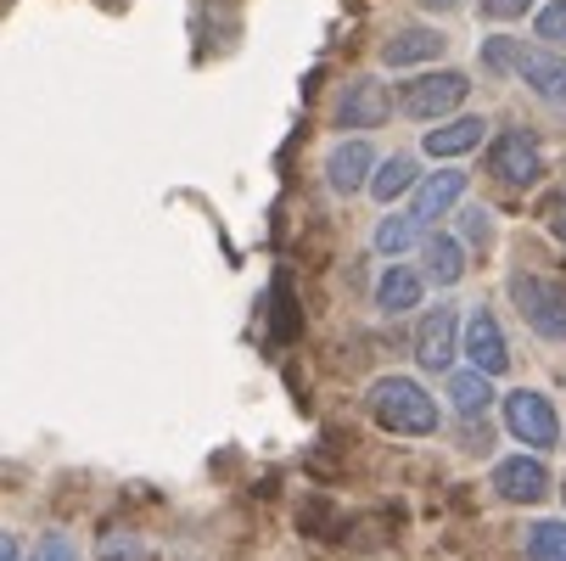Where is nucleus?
<instances>
[{"instance_id": "nucleus-1", "label": "nucleus", "mask_w": 566, "mask_h": 561, "mask_svg": "<svg viewBox=\"0 0 566 561\" xmlns=\"http://www.w3.org/2000/svg\"><path fill=\"white\" fill-rule=\"evenodd\" d=\"M365 416L392 433V438H432L443 427V411L438 398L416 382V376H376L365 387Z\"/></svg>"}, {"instance_id": "nucleus-2", "label": "nucleus", "mask_w": 566, "mask_h": 561, "mask_svg": "<svg viewBox=\"0 0 566 561\" xmlns=\"http://www.w3.org/2000/svg\"><path fill=\"white\" fill-rule=\"evenodd\" d=\"M471 96V73L460 67H427V73H410L398 91V113L416 118V124H443L465 107Z\"/></svg>"}, {"instance_id": "nucleus-3", "label": "nucleus", "mask_w": 566, "mask_h": 561, "mask_svg": "<svg viewBox=\"0 0 566 561\" xmlns=\"http://www.w3.org/2000/svg\"><path fill=\"white\" fill-rule=\"evenodd\" d=\"M505 298H511V309L527 320V332H533L538 343H566V287H560V281L522 270V276L505 281Z\"/></svg>"}, {"instance_id": "nucleus-4", "label": "nucleus", "mask_w": 566, "mask_h": 561, "mask_svg": "<svg viewBox=\"0 0 566 561\" xmlns=\"http://www.w3.org/2000/svg\"><path fill=\"white\" fill-rule=\"evenodd\" d=\"M500 411H505V433L522 444V449H538L549 455L560 444V411H555V398L538 393V387H511L500 398Z\"/></svg>"}, {"instance_id": "nucleus-5", "label": "nucleus", "mask_w": 566, "mask_h": 561, "mask_svg": "<svg viewBox=\"0 0 566 561\" xmlns=\"http://www.w3.org/2000/svg\"><path fill=\"white\" fill-rule=\"evenodd\" d=\"M460 354H465V314L454 303L421 309V320H416V365L427 376H449Z\"/></svg>"}, {"instance_id": "nucleus-6", "label": "nucleus", "mask_w": 566, "mask_h": 561, "mask_svg": "<svg viewBox=\"0 0 566 561\" xmlns=\"http://www.w3.org/2000/svg\"><path fill=\"white\" fill-rule=\"evenodd\" d=\"M489 175L500 186H511V191H533L544 180V146H538V135L522 129V124L500 129L494 146H489Z\"/></svg>"}, {"instance_id": "nucleus-7", "label": "nucleus", "mask_w": 566, "mask_h": 561, "mask_svg": "<svg viewBox=\"0 0 566 561\" xmlns=\"http://www.w3.org/2000/svg\"><path fill=\"white\" fill-rule=\"evenodd\" d=\"M392 107H398V96L381 85V79H354V85H343V96L332 107V129L370 135V129H381L392 118Z\"/></svg>"}, {"instance_id": "nucleus-8", "label": "nucleus", "mask_w": 566, "mask_h": 561, "mask_svg": "<svg viewBox=\"0 0 566 561\" xmlns=\"http://www.w3.org/2000/svg\"><path fill=\"white\" fill-rule=\"evenodd\" d=\"M494 500H505V506H538V500H549V466H544V455L538 449H522V455H505V460H494Z\"/></svg>"}, {"instance_id": "nucleus-9", "label": "nucleus", "mask_w": 566, "mask_h": 561, "mask_svg": "<svg viewBox=\"0 0 566 561\" xmlns=\"http://www.w3.org/2000/svg\"><path fill=\"white\" fill-rule=\"evenodd\" d=\"M465 365L489 371V376H505L511 371V337L494 320V303H476L465 314Z\"/></svg>"}, {"instance_id": "nucleus-10", "label": "nucleus", "mask_w": 566, "mask_h": 561, "mask_svg": "<svg viewBox=\"0 0 566 561\" xmlns=\"http://www.w3.org/2000/svg\"><path fill=\"white\" fill-rule=\"evenodd\" d=\"M376 146L365 141V135H348V141H337L332 152H326V186L337 191V197H354L359 186L370 191V180H376Z\"/></svg>"}, {"instance_id": "nucleus-11", "label": "nucleus", "mask_w": 566, "mask_h": 561, "mask_svg": "<svg viewBox=\"0 0 566 561\" xmlns=\"http://www.w3.org/2000/svg\"><path fill=\"white\" fill-rule=\"evenodd\" d=\"M427 270L410 259H387V270L376 276V309L381 314H416L427 303Z\"/></svg>"}, {"instance_id": "nucleus-12", "label": "nucleus", "mask_w": 566, "mask_h": 561, "mask_svg": "<svg viewBox=\"0 0 566 561\" xmlns=\"http://www.w3.org/2000/svg\"><path fill=\"white\" fill-rule=\"evenodd\" d=\"M465 169H454V164H443V169H432V175H421V186L410 191V214L421 219V225H438V219H449L460 202H465Z\"/></svg>"}, {"instance_id": "nucleus-13", "label": "nucleus", "mask_w": 566, "mask_h": 561, "mask_svg": "<svg viewBox=\"0 0 566 561\" xmlns=\"http://www.w3.org/2000/svg\"><path fill=\"white\" fill-rule=\"evenodd\" d=\"M416 264L427 270L432 287L454 292V287L465 281V270H471V248H465V236H454V230H427V242H421V259H416Z\"/></svg>"}, {"instance_id": "nucleus-14", "label": "nucleus", "mask_w": 566, "mask_h": 561, "mask_svg": "<svg viewBox=\"0 0 566 561\" xmlns=\"http://www.w3.org/2000/svg\"><path fill=\"white\" fill-rule=\"evenodd\" d=\"M449 51V34H438V29H427V23H410V29H392L387 40H381V67H432L438 56Z\"/></svg>"}, {"instance_id": "nucleus-15", "label": "nucleus", "mask_w": 566, "mask_h": 561, "mask_svg": "<svg viewBox=\"0 0 566 561\" xmlns=\"http://www.w3.org/2000/svg\"><path fill=\"white\" fill-rule=\"evenodd\" d=\"M482 141H489V118H476V113H454V118H443V124H432V129H427L421 152H427V157H438V164H460V157H465V152H476Z\"/></svg>"}, {"instance_id": "nucleus-16", "label": "nucleus", "mask_w": 566, "mask_h": 561, "mask_svg": "<svg viewBox=\"0 0 566 561\" xmlns=\"http://www.w3.org/2000/svg\"><path fill=\"white\" fill-rule=\"evenodd\" d=\"M516 79L538 96V102H549V107H566V51L560 45H527L522 51V67H516Z\"/></svg>"}, {"instance_id": "nucleus-17", "label": "nucleus", "mask_w": 566, "mask_h": 561, "mask_svg": "<svg viewBox=\"0 0 566 561\" xmlns=\"http://www.w3.org/2000/svg\"><path fill=\"white\" fill-rule=\"evenodd\" d=\"M449 411L465 416V422L489 416V411H494V376H489V371H476V365L449 371Z\"/></svg>"}, {"instance_id": "nucleus-18", "label": "nucleus", "mask_w": 566, "mask_h": 561, "mask_svg": "<svg viewBox=\"0 0 566 561\" xmlns=\"http://www.w3.org/2000/svg\"><path fill=\"white\" fill-rule=\"evenodd\" d=\"M421 242H427V225L403 208V214H387L381 225H376V236H370V248L381 253V259H410V253H421Z\"/></svg>"}, {"instance_id": "nucleus-19", "label": "nucleus", "mask_w": 566, "mask_h": 561, "mask_svg": "<svg viewBox=\"0 0 566 561\" xmlns=\"http://www.w3.org/2000/svg\"><path fill=\"white\" fill-rule=\"evenodd\" d=\"M421 186V164L410 152H392V157H381L376 164V180H370V197L376 202H398L403 191H416Z\"/></svg>"}, {"instance_id": "nucleus-20", "label": "nucleus", "mask_w": 566, "mask_h": 561, "mask_svg": "<svg viewBox=\"0 0 566 561\" xmlns=\"http://www.w3.org/2000/svg\"><path fill=\"white\" fill-rule=\"evenodd\" d=\"M522 555L527 561H566V522L560 517H538L522 533Z\"/></svg>"}, {"instance_id": "nucleus-21", "label": "nucleus", "mask_w": 566, "mask_h": 561, "mask_svg": "<svg viewBox=\"0 0 566 561\" xmlns=\"http://www.w3.org/2000/svg\"><path fill=\"white\" fill-rule=\"evenodd\" d=\"M522 40H511V34H489L482 40V51H476V62L489 67L494 79H516V67H522Z\"/></svg>"}, {"instance_id": "nucleus-22", "label": "nucleus", "mask_w": 566, "mask_h": 561, "mask_svg": "<svg viewBox=\"0 0 566 561\" xmlns=\"http://www.w3.org/2000/svg\"><path fill=\"white\" fill-rule=\"evenodd\" d=\"M533 34H538V45L566 51V0H544V7L533 12Z\"/></svg>"}, {"instance_id": "nucleus-23", "label": "nucleus", "mask_w": 566, "mask_h": 561, "mask_svg": "<svg viewBox=\"0 0 566 561\" xmlns=\"http://www.w3.org/2000/svg\"><path fill=\"white\" fill-rule=\"evenodd\" d=\"M96 561H157V550L146 544V539H129V533H113L102 550H96Z\"/></svg>"}, {"instance_id": "nucleus-24", "label": "nucleus", "mask_w": 566, "mask_h": 561, "mask_svg": "<svg viewBox=\"0 0 566 561\" xmlns=\"http://www.w3.org/2000/svg\"><path fill=\"white\" fill-rule=\"evenodd\" d=\"M29 561H85V550H78L62 528H51V533H40V544H34Z\"/></svg>"}, {"instance_id": "nucleus-25", "label": "nucleus", "mask_w": 566, "mask_h": 561, "mask_svg": "<svg viewBox=\"0 0 566 561\" xmlns=\"http://www.w3.org/2000/svg\"><path fill=\"white\" fill-rule=\"evenodd\" d=\"M544 7V0H482V18H489V23H516V18H527V12H538Z\"/></svg>"}, {"instance_id": "nucleus-26", "label": "nucleus", "mask_w": 566, "mask_h": 561, "mask_svg": "<svg viewBox=\"0 0 566 561\" xmlns=\"http://www.w3.org/2000/svg\"><path fill=\"white\" fill-rule=\"evenodd\" d=\"M489 242H494V219L482 214V208H465V248H476V253H482Z\"/></svg>"}, {"instance_id": "nucleus-27", "label": "nucleus", "mask_w": 566, "mask_h": 561, "mask_svg": "<svg viewBox=\"0 0 566 561\" xmlns=\"http://www.w3.org/2000/svg\"><path fill=\"white\" fill-rule=\"evenodd\" d=\"M549 230L566 242V191H560V197H555V208H549Z\"/></svg>"}, {"instance_id": "nucleus-28", "label": "nucleus", "mask_w": 566, "mask_h": 561, "mask_svg": "<svg viewBox=\"0 0 566 561\" xmlns=\"http://www.w3.org/2000/svg\"><path fill=\"white\" fill-rule=\"evenodd\" d=\"M0 561H29V555H23V539H18V533H7V539H0Z\"/></svg>"}, {"instance_id": "nucleus-29", "label": "nucleus", "mask_w": 566, "mask_h": 561, "mask_svg": "<svg viewBox=\"0 0 566 561\" xmlns=\"http://www.w3.org/2000/svg\"><path fill=\"white\" fill-rule=\"evenodd\" d=\"M421 7H427V12H460L465 0H421Z\"/></svg>"}, {"instance_id": "nucleus-30", "label": "nucleus", "mask_w": 566, "mask_h": 561, "mask_svg": "<svg viewBox=\"0 0 566 561\" xmlns=\"http://www.w3.org/2000/svg\"><path fill=\"white\" fill-rule=\"evenodd\" d=\"M560 500H566V484H560Z\"/></svg>"}]
</instances>
